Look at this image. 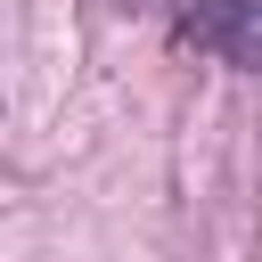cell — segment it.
I'll list each match as a JSON object with an SVG mask.
<instances>
[{
  "label": "cell",
  "instance_id": "cell-1",
  "mask_svg": "<svg viewBox=\"0 0 262 262\" xmlns=\"http://www.w3.org/2000/svg\"><path fill=\"white\" fill-rule=\"evenodd\" d=\"M180 41H196L205 57L237 66V74H262V0H188Z\"/></svg>",
  "mask_w": 262,
  "mask_h": 262
}]
</instances>
